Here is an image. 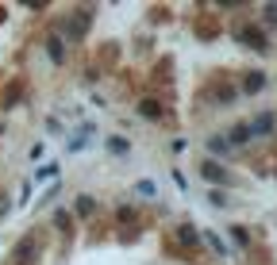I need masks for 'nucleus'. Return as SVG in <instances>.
<instances>
[{
	"mask_svg": "<svg viewBox=\"0 0 277 265\" xmlns=\"http://www.w3.org/2000/svg\"><path fill=\"white\" fill-rule=\"evenodd\" d=\"M246 131H251V138L254 135H269V131H273V115H258V120H251Z\"/></svg>",
	"mask_w": 277,
	"mask_h": 265,
	"instance_id": "f257e3e1",
	"label": "nucleus"
},
{
	"mask_svg": "<svg viewBox=\"0 0 277 265\" xmlns=\"http://www.w3.org/2000/svg\"><path fill=\"white\" fill-rule=\"evenodd\" d=\"M242 142H251V131H246V123H239V127L227 135V146H242Z\"/></svg>",
	"mask_w": 277,
	"mask_h": 265,
	"instance_id": "f03ea898",
	"label": "nucleus"
},
{
	"mask_svg": "<svg viewBox=\"0 0 277 265\" xmlns=\"http://www.w3.org/2000/svg\"><path fill=\"white\" fill-rule=\"evenodd\" d=\"M54 173H58V162H46V165H39V169H35V185H39V181H50Z\"/></svg>",
	"mask_w": 277,
	"mask_h": 265,
	"instance_id": "7ed1b4c3",
	"label": "nucleus"
},
{
	"mask_svg": "<svg viewBox=\"0 0 277 265\" xmlns=\"http://www.w3.org/2000/svg\"><path fill=\"white\" fill-rule=\"evenodd\" d=\"M85 146H89V131H81V135H73V138H69V146H66V150H69V154H77V150H85Z\"/></svg>",
	"mask_w": 277,
	"mask_h": 265,
	"instance_id": "20e7f679",
	"label": "nucleus"
},
{
	"mask_svg": "<svg viewBox=\"0 0 277 265\" xmlns=\"http://www.w3.org/2000/svg\"><path fill=\"white\" fill-rule=\"evenodd\" d=\"M135 192H138V196H158V185H154V181H138Z\"/></svg>",
	"mask_w": 277,
	"mask_h": 265,
	"instance_id": "39448f33",
	"label": "nucleus"
},
{
	"mask_svg": "<svg viewBox=\"0 0 277 265\" xmlns=\"http://www.w3.org/2000/svg\"><path fill=\"white\" fill-rule=\"evenodd\" d=\"M200 169H204V177H208V181H224V169H216V162H204Z\"/></svg>",
	"mask_w": 277,
	"mask_h": 265,
	"instance_id": "423d86ee",
	"label": "nucleus"
},
{
	"mask_svg": "<svg viewBox=\"0 0 277 265\" xmlns=\"http://www.w3.org/2000/svg\"><path fill=\"white\" fill-rule=\"evenodd\" d=\"M143 115H147V120H154V115H162V104H154V100H143Z\"/></svg>",
	"mask_w": 277,
	"mask_h": 265,
	"instance_id": "0eeeda50",
	"label": "nucleus"
},
{
	"mask_svg": "<svg viewBox=\"0 0 277 265\" xmlns=\"http://www.w3.org/2000/svg\"><path fill=\"white\" fill-rule=\"evenodd\" d=\"M208 146H212V154H227V138H212V142H208Z\"/></svg>",
	"mask_w": 277,
	"mask_h": 265,
	"instance_id": "6e6552de",
	"label": "nucleus"
},
{
	"mask_svg": "<svg viewBox=\"0 0 277 265\" xmlns=\"http://www.w3.org/2000/svg\"><path fill=\"white\" fill-rule=\"evenodd\" d=\"M46 46H50V58H54V62H62V43H58V39H50Z\"/></svg>",
	"mask_w": 277,
	"mask_h": 265,
	"instance_id": "1a4fd4ad",
	"label": "nucleus"
},
{
	"mask_svg": "<svg viewBox=\"0 0 277 265\" xmlns=\"http://www.w3.org/2000/svg\"><path fill=\"white\" fill-rule=\"evenodd\" d=\"M246 89H251V93H254V89H262V73H251V81H246Z\"/></svg>",
	"mask_w": 277,
	"mask_h": 265,
	"instance_id": "9d476101",
	"label": "nucleus"
}]
</instances>
